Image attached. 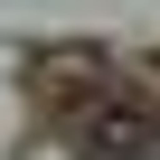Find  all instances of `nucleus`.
<instances>
[{"mask_svg": "<svg viewBox=\"0 0 160 160\" xmlns=\"http://www.w3.org/2000/svg\"><path fill=\"white\" fill-rule=\"evenodd\" d=\"M75 151L85 160H160V113L151 104H104L75 122Z\"/></svg>", "mask_w": 160, "mask_h": 160, "instance_id": "f257e3e1", "label": "nucleus"}]
</instances>
